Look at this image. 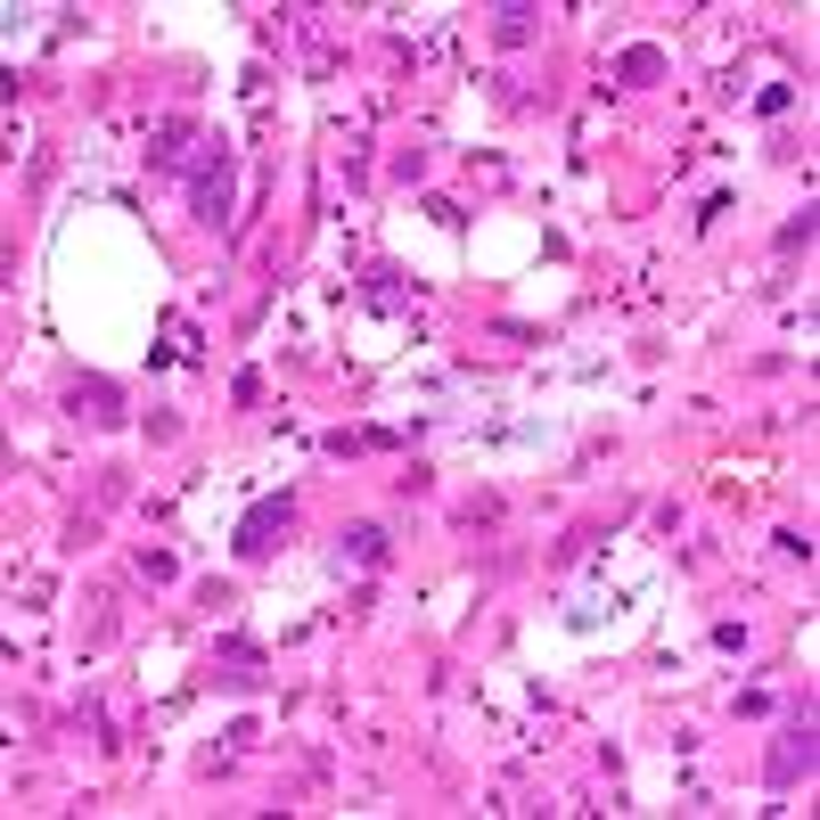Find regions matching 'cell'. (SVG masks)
<instances>
[{
    "label": "cell",
    "mask_w": 820,
    "mask_h": 820,
    "mask_svg": "<svg viewBox=\"0 0 820 820\" xmlns=\"http://www.w3.org/2000/svg\"><path fill=\"white\" fill-rule=\"evenodd\" d=\"M534 33V9H500V41H525Z\"/></svg>",
    "instance_id": "cell-4"
},
{
    "label": "cell",
    "mask_w": 820,
    "mask_h": 820,
    "mask_svg": "<svg viewBox=\"0 0 820 820\" xmlns=\"http://www.w3.org/2000/svg\"><path fill=\"white\" fill-rule=\"evenodd\" d=\"M222 205H230V181H222V156H214V164L198 173V214H205V222H222Z\"/></svg>",
    "instance_id": "cell-3"
},
{
    "label": "cell",
    "mask_w": 820,
    "mask_h": 820,
    "mask_svg": "<svg viewBox=\"0 0 820 820\" xmlns=\"http://www.w3.org/2000/svg\"><path fill=\"white\" fill-rule=\"evenodd\" d=\"M796 771H812V722H796V730H788V747H780V763H771V780L788 788Z\"/></svg>",
    "instance_id": "cell-2"
},
{
    "label": "cell",
    "mask_w": 820,
    "mask_h": 820,
    "mask_svg": "<svg viewBox=\"0 0 820 820\" xmlns=\"http://www.w3.org/2000/svg\"><path fill=\"white\" fill-rule=\"evenodd\" d=\"M280 525H287V500H263V509H246V525H239V550H246V558H263Z\"/></svg>",
    "instance_id": "cell-1"
},
{
    "label": "cell",
    "mask_w": 820,
    "mask_h": 820,
    "mask_svg": "<svg viewBox=\"0 0 820 820\" xmlns=\"http://www.w3.org/2000/svg\"><path fill=\"white\" fill-rule=\"evenodd\" d=\"M657 67H665L657 50H624V74H632V82H648V74H657Z\"/></svg>",
    "instance_id": "cell-5"
}]
</instances>
